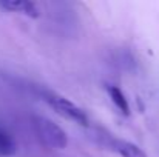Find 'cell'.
<instances>
[{"mask_svg": "<svg viewBox=\"0 0 159 157\" xmlns=\"http://www.w3.org/2000/svg\"><path fill=\"white\" fill-rule=\"evenodd\" d=\"M31 125L36 137L42 145L51 150H63L68 145V137L66 133L53 120L43 116H33L31 117Z\"/></svg>", "mask_w": 159, "mask_h": 157, "instance_id": "1", "label": "cell"}, {"mask_svg": "<svg viewBox=\"0 0 159 157\" xmlns=\"http://www.w3.org/2000/svg\"><path fill=\"white\" fill-rule=\"evenodd\" d=\"M42 97L63 119L71 120V122H74L77 125H82V126H88V116H87V112L80 106H77L74 102H71L70 99H66V97H63L60 94L51 93V91H43Z\"/></svg>", "mask_w": 159, "mask_h": 157, "instance_id": "2", "label": "cell"}, {"mask_svg": "<svg viewBox=\"0 0 159 157\" xmlns=\"http://www.w3.org/2000/svg\"><path fill=\"white\" fill-rule=\"evenodd\" d=\"M0 9H5L9 12H19L31 19H37L40 15L36 3L30 0H0Z\"/></svg>", "mask_w": 159, "mask_h": 157, "instance_id": "3", "label": "cell"}, {"mask_svg": "<svg viewBox=\"0 0 159 157\" xmlns=\"http://www.w3.org/2000/svg\"><path fill=\"white\" fill-rule=\"evenodd\" d=\"M113 148L120 157H147L142 148L127 140H114Z\"/></svg>", "mask_w": 159, "mask_h": 157, "instance_id": "4", "label": "cell"}, {"mask_svg": "<svg viewBox=\"0 0 159 157\" xmlns=\"http://www.w3.org/2000/svg\"><path fill=\"white\" fill-rule=\"evenodd\" d=\"M107 93L111 99V102L114 103V106L125 116L130 114V105H128V100L125 97V94L117 88V86H107Z\"/></svg>", "mask_w": 159, "mask_h": 157, "instance_id": "5", "label": "cell"}, {"mask_svg": "<svg viewBox=\"0 0 159 157\" xmlns=\"http://www.w3.org/2000/svg\"><path fill=\"white\" fill-rule=\"evenodd\" d=\"M17 151V145L12 139V136L0 126V156L2 157H8L12 156Z\"/></svg>", "mask_w": 159, "mask_h": 157, "instance_id": "6", "label": "cell"}]
</instances>
